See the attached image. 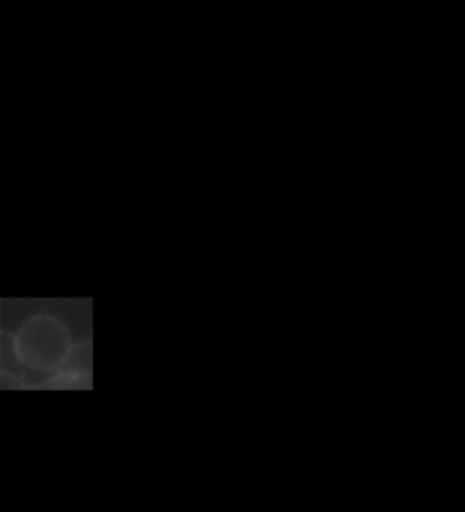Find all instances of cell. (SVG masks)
<instances>
[{
	"label": "cell",
	"instance_id": "obj_1",
	"mask_svg": "<svg viewBox=\"0 0 465 512\" xmlns=\"http://www.w3.org/2000/svg\"><path fill=\"white\" fill-rule=\"evenodd\" d=\"M15 355L33 371L51 373L68 362L71 338L66 325L48 315L33 316L22 324L15 340Z\"/></svg>",
	"mask_w": 465,
	"mask_h": 512
}]
</instances>
